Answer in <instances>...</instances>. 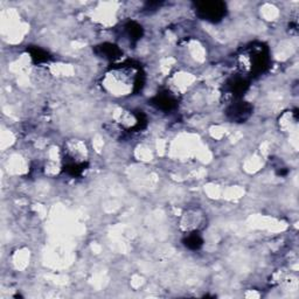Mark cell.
I'll list each match as a JSON object with an SVG mask.
<instances>
[{"label": "cell", "instance_id": "6da1fadb", "mask_svg": "<svg viewBox=\"0 0 299 299\" xmlns=\"http://www.w3.org/2000/svg\"><path fill=\"white\" fill-rule=\"evenodd\" d=\"M143 85V75L137 66L117 65L109 69L102 78V86L110 95L124 97L138 92Z\"/></svg>", "mask_w": 299, "mask_h": 299}, {"label": "cell", "instance_id": "7a4b0ae2", "mask_svg": "<svg viewBox=\"0 0 299 299\" xmlns=\"http://www.w3.org/2000/svg\"><path fill=\"white\" fill-rule=\"evenodd\" d=\"M207 226V214L201 207L187 208L179 219V228L185 234H199Z\"/></svg>", "mask_w": 299, "mask_h": 299}, {"label": "cell", "instance_id": "3957f363", "mask_svg": "<svg viewBox=\"0 0 299 299\" xmlns=\"http://www.w3.org/2000/svg\"><path fill=\"white\" fill-rule=\"evenodd\" d=\"M64 152L65 158L67 159V164L85 165L86 160H88V146H86V144L81 139H69L67 143H65Z\"/></svg>", "mask_w": 299, "mask_h": 299}, {"label": "cell", "instance_id": "277c9868", "mask_svg": "<svg viewBox=\"0 0 299 299\" xmlns=\"http://www.w3.org/2000/svg\"><path fill=\"white\" fill-rule=\"evenodd\" d=\"M243 64L250 72H263L269 64V57L264 47H251L249 52L243 55Z\"/></svg>", "mask_w": 299, "mask_h": 299}, {"label": "cell", "instance_id": "5b68a950", "mask_svg": "<svg viewBox=\"0 0 299 299\" xmlns=\"http://www.w3.org/2000/svg\"><path fill=\"white\" fill-rule=\"evenodd\" d=\"M196 12L203 20L216 22L226 14V5L220 2H203L196 5Z\"/></svg>", "mask_w": 299, "mask_h": 299}, {"label": "cell", "instance_id": "8992f818", "mask_svg": "<svg viewBox=\"0 0 299 299\" xmlns=\"http://www.w3.org/2000/svg\"><path fill=\"white\" fill-rule=\"evenodd\" d=\"M251 111H253V108L250 104L246 103V102H237V103L230 105L228 109V116L233 121L243 122L250 116Z\"/></svg>", "mask_w": 299, "mask_h": 299}, {"label": "cell", "instance_id": "52a82bcc", "mask_svg": "<svg viewBox=\"0 0 299 299\" xmlns=\"http://www.w3.org/2000/svg\"><path fill=\"white\" fill-rule=\"evenodd\" d=\"M153 104L157 105V108L161 110H171L175 105V101L172 95H168L166 93L157 96L155 101H153Z\"/></svg>", "mask_w": 299, "mask_h": 299}, {"label": "cell", "instance_id": "ba28073f", "mask_svg": "<svg viewBox=\"0 0 299 299\" xmlns=\"http://www.w3.org/2000/svg\"><path fill=\"white\" fill-rule=\"evenodd\" d=\"M248 83L243 78H234L229 82V92L234 96H238L246 92Z\"/></svg>", "mask_w": 299, "mask_h": 299}, {"label": "cell", "instance_id": "9c48e42d", "mask_svg": "<svg viewBox=\"0 0 299 299\" xmlns=\"http://www.w3.org/2000/svg\"><path fill=\"white\" fill-rule=\"evenodd\" d=\"M184 245L191 250H196L202 246V238L199 234H187L184 240Z\"/></svg>", "mask_w": 299, "mask_h": 299}, {"label": "cell", "instance_id": "30bf717a", "mask_svg": "<svg viewBox=\"0 0 299 299\" xmlns=\"http://www.w3.org/2000/svg\"><path fill=\"white\" fill-rule=\"evenodd\" d=\"M102 55H103L104 57L107 58H115L118 57V55H119V49L117 48L116 46L111 45V43H104V45H102L100 47Z\"/></svg>", "mask_w": 299, "mask_h": 299}, {"label": "cell", "instance_id": "8fae6325", "mask_svg": "<svg viewBox=\"0 0 299 299\" xmlns=\"http://www.w3.org/2000/svg\"><path fill=\"white\" fill-rule=\"evenodd\" d=\"M127 31L130 39L132 40H137L141 37V27L136 22H130L127 26Z\"/></svg>", "mask_w": 299, "mask_h": 299}, {"label": "cell", "instance_id": "7c38bea8", "mask_svg": "<svg viewBox=\"0 0 299 299\" xmlns=\"http://www.w3.org/2000/svg\"><path fill=\"white\" fill-rule=\"evenodd\" d=\"M31 55H32V58L34 61L37 62H42L46 61L48 58V55H47L46 52H43L40 48H33L31 50Z\"/></svg>", "mask_w": 299, "mask_h": 299}]
</instances>
